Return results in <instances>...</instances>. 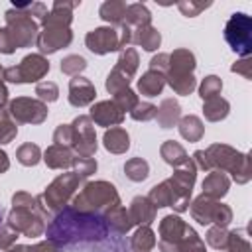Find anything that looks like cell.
<instances>
[{
  "label": "cell",
  "mask_w": 252,
  "mask_h": 252,
  "mask_svg": "<svg viewBox=\"0 0 252 252\" xmlns=\"http://www.w3.org/2000/svg\"><path fill=\"white\" fill-rule=\"evenodd\" d=\"M81 185H83V179H81L75 171L59 173V175L43 189V193L35 197L43 219H45V220H51L53 215H57L59 211H63V209L71 203V199L75 197V193L79 191Z\"/></svg>",
  "instance_id": "obj_4"
},
{
  "label": "cell",
  "mask_w": 252,
  "mask_h": 252,
  "mask_svg": "<svg viewBox=\"0 0 252 252\" xmlns=\"http://www.w3.org/2000/svg\"><path fill=\"white\" fill-rule=\"evenodd\" d=\"M197 67L195 53L187 47H177L169 53V65L165 73V85L171 87L175 94L189 96L197 89V79L193 75Z\"/></svg>",
  "instance_id": "obj_5"
},
{
  "label": "cell",
  "mask_w": 252,
  "mask_h": 252,
  "mask_svg": "<svg viewBox=\"0 0 252 252\" xmlns=\"http://www.w3.org/2000/svg\"><path fill=\"white\" fill-rule=\"evenodd\" d=\"M67 98H69V104H71V106L83 108V106H89V104L94 102V98H96V89H94V85L91 83V79L77 75V77H73V79L69 81V94H67Z\"/></svg>",
  "instance_id": "obj_17"
},
{
  "label": "cell",
  "mask_w": 252,
  "mask_h": 252,
  "mask_svg": "<svg viewBox=\"0 0 252 252\" xmlns=\"http://www.w3.org/2000/svg\"><path fill=\"white\" fill-rule=\"evenodd\" d=\"M146 197L154 203V207H156V209L171 207V205H173V201H175V197H173V189H171V185H169V181H167V179H163L161 183L154 185Z\"/></svg>",
  "instance_id": "obj_34"
},
{
  "label": "cell",
  "mask_w": 252,
  "mask_h": 252,
  "mask_svg": "<svg viewBox=\"0 0 252 252\" xmlns=\"http://www.w3.org/2000/svg\"><path fill=\"white\" fill-rule=\"evenodd\" d=\"M191 159L195 161L197 169H203V171L219 169V171L230 173L232 181H236L238 185L248 183L252 177L248 154L238 152L228 144H211L205 150H197Z\"/></svg>",
  "instance_id": "obj_2"
},
{
  "label": "cell",
  "mask_w": 252,
  "mask_h": 252,
  "mask_svg": "<svg viewBox=\"0 0 252 252\" xmlns=\"http://www.w3.org/2000/svg\"><path fill=\"white\" fill-rule=\"evenodd\" d=\"M124 173L130 181L134 183H140V181H146L148 175H150V163L144 159V158H130L126 163H124Z\"/></svg>",
  "instance_id": "obj_35"
},
{
  "label": "cell",
  "mask_w": 252,
  "mask_h": 252,
  "mask_svg": "<svg viewBox=\"0 0 252 252\" xmlns=\"http://www.w3.org/2000/svg\"><path fill=\"white\" fill-rule=\"evenodd\" d=\"M177 130L181 134V138H185L187 142H199L203 136H205V126H203V120L195 114H187V116H181L179 122H177Z\"/></svg>",
  "instance_id": "obj_28"
},
{
  "label": "cell",
  "mask_w": 252,
  "mask_h": 252,
  "mask_svg": "<svg viewBox=\"0 0 252 252\" xmlns=\"http://www.w3.org/2000/svg\"><path fill=\"white\" fill-rule=\"evenodd\" d=\"M47 240L59 250L79 248L85 244H98L108 238V226L102 215L79 213L71 205L53 215L51 222L45 226Z\"/></svg>",
  "instance_id": "obj_1"
},
{
  "label": "cell",
  "mask_w": 252,
  "mask_h": 252,
  "mask_svg": "<svg viewBox=\"0 0 252 252\" xmlns=\"http://www.w3.org/2000/svg\"><path fill=\"white\" fill-rule=\"evenodd\" d=\"M53 144H59V146L73 150V126L71 124H59L53 132Z\"/></svg>",
  "instance_id": "obj_48"
},
{
  "label": "cell",
  "mask_w": 252,
  "mask_h": 252,
  "mask_svg": "<svg viewBox=\"0 0 252 252\" xmlns=\"http://www.w3.org/2000/svg\"><path fill=\"white\" fill-rule=\"evenodd\" d=\"M73 41V32L69 26H61V24H43L35 41V47L39 49V53L51 55L67 45H71Z\"/></svg>",
  "instance_id": "obj_14"
},
{
  "label": "cell",
  "mask_w": 252,
  "mask_h": 252,
  "mask_svg": "<svg viewBox=\"0 0 252 252\" xmlns=\"http://www.w3.org/2000/svg\"><path fill=\"white\" fill-rule=\"evenodd\" d=\"M73 152L79 158H93L98 150L94 124L89 114H79L73 122Z\"/></svg>",
  "instance_id": "obj_12"
},
{
  "label": "cell",
  "mask_w": 252,
  "mask_h": 252,
  "mask_svg": "<svg viewBox=\"0 0 252 252\" xmlns=\"http://www.w3.org/2000/svg\"><path fill=\"white\" fill-rule=\"evenodd\" d=\"M0 224H2V209H0Z\"/></svg>",
  "instance_id": "obj_58"
},
{
  "label": "cell",
  "mask_w": 252,
  "mask_h": 252,
  "mask_svg": "<svg viewBox=\"0 0 252 252\" xmlns=\"http://www.w3.org/2000/svg\"><path fill=\"white\" fill-rule=\"evenodd\" d=\"M96 167H98V163H96L94 158H79V156H75V159H73V171L81 179L91 177L96 171Z\"/></svg>",
  "instance_id": "obj_46"
},
{
  "label": "cell",
  "mask_w": 252,
  "mask_h": 252,
  "mask_svg": "<svg viewBox=\"0 0 252 252\" xmlns=\"http://www.w3.org/2000/svg\"><path fill=\"white\" fill-rule=\"evenodd\" d=\"M230 71L242 75L244 79H252V59L250 57H240L236 63H232Z\"/></svg>",
  "instance_id": "obj_51"
},
{
  "label": "cell",
  "mask_w": 252,
  "mask_h": 252,
  "mask_svg": "<svg viewBox=\"0 0 252 252\" xmlns=\"http://www.w3.org/2000/svg\"><path fill=\"white\" fill-rule=\"evenodd\" d=\"M193 217V220H197L199 224L207 226V224H215V226H222L226 228L232 222V209L217 199H211L207 195H199L189 203L187 209Z\"/></svg>",
  "instance_id": "obj_6"
},
{
  "label": "cell",
  "mask_w": 252,
  "mask_h": 252,
  "mask_svg": "<svg viewBox=\"0 0 252 252\" xmlns=\"http://www.w3.org/2000/svg\"><path fill=\"white\" fill-rule=\"evenodd\" d=\"M16 159L26 165V167H33L41 161V150L37 144H32V142H26L22 144L18 150H16Z\"/></svg>",
  "instance_id": "obj_36"
},
{
  "label": "cell",
  "mask_w": 252,
  "mask_h": 252,
  "mask_svg": "<svg viewBox=\"0 0 252 252\" xmlns=\"http://www.w3.org/2000/svg\"><path fill=\"white\" fill-rule=\"evenodd\" d=\"M126 2L122 0H106L100 4L98 8V16L100 20H104L106 24H110L112 28H120L124 24V16H126Z\"/></svg>",
  "instance_id": "obj_26"
},
{
  "label": "cell",
  "mask_w": 252,
  "mask_h": 252,
  "mask_svg": "<svg viewBox=\"0 0 252 252\" xmlns=\"http://www.w3.org/2000/svg\"><path fill=\"white\" fill-rule=\"evenodd\" d=\"M222 91V79L217 75H207L199 85V96L203 100H209L213 96H219Z\"/></svg>",
  "instance_id": "obj_40"
},
{
  "label": "cell",
  "mask_w": 252,
  "mask_h": 252,
  "mask_svg": "<svg viewBox=\"0 0 252 252\" xmlns=\"http://www.w3.org/2000/svg\"><path fill=\"white\" fill-rule=\"evenodd\" d=\"M159 156H161V159H163L167 165H171L173 169L179 167V165H183V163L189 159L185 148H183L179 142H175V140H165V142L159 146Z\"/></svg>",
  "instance_id": "obj_29"
},
{
  "label": "cell",
  "mask_w": 252,
  "mask_h": 252,
  "mask_svg": "<svg viewBox=\"0 0 252 252\" xmlns=\"http://www.w3.org/2000/svg\"><path fill=\"white\" fill-rule=\"evenodd\" d=\"M156 112H158V106L148 102V100H138V104L130 110V116L136 120V122H148V120H154L156 118Z\"/></svg>",
  "instance_id": "obj_44"
},
{
  "label": "cell",
  "mask_w": 252,
  "mask_h": 252,
  "mask_svg": "<svg viewBox=\"0 0 252 252\" xmlns=\"http://www.w3.org/2000/svg\"><path fill=\"white\" fill-rule=\"evenodd\" d=\"M18 230H14L8 222H4V224H0V250L4 252V250H8V248H12L14 244H16V240H18Z\"/></svg>",
  "instance_id": "obj_50"
},
{
  "label": "cell",
  "mask_w": 252,
  "mask_h": 252,
  "mask_svg": "<svg viewBox=\"0 0 252 252\" xmlns=\"http://www.w3.org/2000/svg\"><path fill=\"white\" fill-rule=\"evenodd\" d=\"M181 118V106L175 98H163L158 106V112H156V120H158V126L167 130V128H173L177 126Z\"/></svg>",
  "instance_id": "obj_24"
},
{
  "label": "cell",
  "mask_w": 252,
  "mask_h": 252,
  "mask_svg": "<svg viewBox=\"0 0 252 252\" xmlns=\"http://www.w3.org/2000/svg\"><path fill=\"white\" fill-rule=\"evenodd\" d=\"M156 213H158V209L154 207V203H152L148 197L138 195V197H134V199L130 201L128 215H130L132 222L138 224V226H142V224L150 226V224L156 220Z\"/></svg>",
  "instance_id": "obj_20"
},
{
  "label": "cell",
  "mask_w": 252,
  "mask_h": 252,
  "mask_svg": "<svg viewBox=\"0 0 252 252\" xmlns=\"http://www.w3.org/2000/svg\"><path fill=\"white\" fill-rule=\"evenodd\" d=\"M224 41L228 47L240 55L250 57L252 53V18L244 12H234L224 24Z\"/></svg>",
  "instance_id": "obj_8"
},
{
  "label": "cell",
  "mask_w": 252,
  "mask_h": 252,
  "mask_svg": "<svg viewBox=\"0 0 252 252\" xmlns=\"http://www.w3.org/2000/svg\"><path fill=\"white\" fill-rule=\"evenodd\" d=\"M4 20H6V30L16 45V49H24V47H32L37 41L39 35V24L24 10H16L10 8L4 12Z\"/></svg>",
  "instance_id": "obj_7"
},
{
  "label": "cell",
  "mask_w": 252,
  "mask_h": 252,
  "mask_svg": "<svg viewBox=\"0 0 252 252\" xmlns=\"http://www.w3.org/2000/svg\"><path fill=\"white\" fill-rule=\"evenodd\" d=\"M230 112V102L222 96H213L209 100H203V114L205 120L209 122H220L228 116Z\"/></svg>",
  "instance_id": "obj_32"
},
{
  "label": "cell",
  "mask_w": 252,
  "mask_h": 252,
  "mask_svg": "<svg viewBox=\"0 0 252 252\" xmlns=\"http://www.w3.org/2000/svg\"><path fill=\"white\" fill-rule=\"evenodd\" d=\"M138 67H140L138 51H136L134 47H124V49L118 53V59H116L114 69H118L120 73H124L128 79H134V75H136Z\"/></svg>",
  "instance_id": "obj_33"
},
{
  "label": "cell",
  "mask_w": 252,
  "mask_h": 252,
  "mask_svg": "<svg viewBox=\"0 0 252 252\" xmlns=\"http://www.w3.org/2000/svg\"><path fill=\"white\" fill-rule=\"evenodd\" d=\"M41 159L45 161V165L49 169H69V167H73L75 152L71 148L59 146V144H51L41 154Z\"/></svg>",
  "instance_id": "obj_19"
},
{
  "label": "cell",
  "mask_w": 252,
  "mask_h": 252,
  "mask_svg": "<svg viewBox=\"0 0 252 252\" xmlns=\"http://www.w3.org/2000/svg\"><path fill=\"white\" fill-rule=\"evenodd\" d=\"M163 87H165V75H161V73H158V71H150V69H148V71L142 73V77L138 79V93H140L142 96H148V98L161 94Z\"/></svg>",
  "instance_id": "obj_25"
},
{
  "label": "cell",
  "mask_w": 252,
  "mask_h": 252,
  "mask_svg": "<svg viewBox=\"0 0 252 252\" xmlns=\"http://www.w3.org/2000/svg\"><path fill=\"white\" fill-rule=\"evenodd\" d=\"M124 24L132 30L136 28H144V26H150L152 24V12L148 10L146 4L142 2H134V4H128L126 6V16H124Z\"/></svg>",
  "instance_id": "obj_30"
},
{
  "label": "cell",
  "mask_w": 252,
  "mask_h": 252,
  "mask_svg": "<svg viewBox=\"0 0 252 252\" xmlns=\"http://www.w3.org/2000/svg\"><path fill=\"white\" fill-rule=\"evenodd\" d=\"M85 45L89 51H93L94 55H106L112 51H120V35H118V28L112 26H100L91 30L85 35Z\"/></svg>",
  "instance_id": "obj_16"
},
{
  "label": "cell",
  "mask_w": 252,
  "mask_h": 252,
  "mask_svg": "<svg viewBox=\"0 0 252 252\" xmlns=\"http://www.w3.org/2000/svg\"><path fill=\"white\" fill-rule=\"evenodd\" d=\"M8 112L14 122L20 124H41L47 120V104L32 96H16L8 102Z\"/></svg>",
  "instance_id": "obj_11"
},
{
  "label": "cell",
  "mask_w": 252,
  "mask_h": 252,
  "mask_svg": "<svg viewBox=\"0 0 252 252\" xmlns=\"http://www.w3.org/2000/svg\"><path fill=\"white\" fill-rule=\"evenodd\" d=\"M59 69L61 73L65 75H71V77H77L79 73H83L87 69V59L83 55H77V53H71V55H65L59 63Z\"/></svg>",
  "instance_id": "obj_39"
},
{
  "label": "cell",
  "mask_w": 252,
  "mask_h": 252,
  "mask_svg": "<svg viewBox=\"0 0 252 252\" xmlns=\"http://www.w3.org/2000/svg\"><path fill=\"white\" fill-rule=\"evenodd\" d=\"M26 250H28L26 244H14L12 248H8V250H4V252H26Z\"/></svg>",
  "instance_id": "obj_57"
},
{
  "label": "cell",
  "mask_w": 252,
  "mask_h": 252,
  "mask_svg": "<svg viewBox=\"0 0 252 252\" xmlns=\"http://www.w3.org/2000/svg\"><path fill=\"white\" fill-rule=\"evenodd\" d=\"M128 246H130V252H150L154 250L156 246V234L150 226L142 224L134 230V234L130 236L128 240Z\"/></svg>",
  "instance_id": "obj_31"
},
{
  "label": "cell",
  "mask_w": 252,
  "mask_h": 252,
  "mask_svg": "<svg viewBox=\"0 0 252 252\" xmlns=\"http://www.w3.org/2000/svg\"><path fill=\"white\" fill-rule=\"evenodd\" d=\"M201 187H203V195L220 201L228 193V189H230V179H228V175L224 171L211 169L209 175L203 179V185Z\"/></svg>",
  "instance_id": "obj_21"
},
{
  "label": "cell",
  "mask_w": 252,
  "mask_h": 252,
  "mask_svg": "<svg viewBox=\"0 0 252 252\" xmlns=\"http://www.w3.org/2000/svg\"><path fill=\"white\" fill-rule=\"evenodd\" d=\"M10 169V158H8V154L0 148V173H6Z\"/></svg>",
  "instance_id": "obj_56"
},
{
  "label": "cell",
  "mask_w": 252,
  "mask_h": 252,
  "mask_svg": "<svg viewBox=\"0 0 252 252\" xmlns=\"http://www.w3.org/2000/svg\"><path fill=\"white\" fill-rule=\"evenodd\" d=\"M12 207L14 209H37V199L30 195L28 191H16L12 195Z\"/></svg>",
  "instance_id": "obj_49"
},
{
  "label": "cell",
  "mask_w": 252,
  "mask_h": 252,
  "mask_svg": "<svg viewBox=\"0 0 252 252\" xmlns=\"http://www.w3.org/2000/svg\"><path fill=\"white\" fill-rule=\"evenodd\" d=\"M18 136V126L10 116L8 108H0V146L14 142Z\"/></svg>",
  "instance_id": "obj_37"
},
{
  "label": "cell",
  "mask_w": 252,
  "mask_h": 252,
  "mask_svg": "<svg viewBox=\"0 0 252 252\" xmlns=\"http://www.w3.org/2000/svg\"><path fill=\"white\" fill-rule=\"evenodd\" d=\"M26 252H61V250H59L53 242L41 240V242H35V244H32V246H28Z\"/></svg>",
  "instance_id": "obj_54"
},
{
  "label": "cell",
  "mask_w": 252,
  "mask_h": 252,
  "mask_svg": "<svg viewBox=\"0 0 252 252\" xmlns=\"http://www.w3.org/2000/svg\"><path fill=\"white\" fill-rule=\"evenodd\" d=\"M222 252H250V240L244 228L228 230V244Z\"/></svg>",
  "instance_id": "obj_38"
},
{
  "label": "cell",
  "mask_w": 252,
  "mask_h": 252,
  "mask_svg": "<svg viewBox=\"0 0 252 252\" xmlns=\"http://www.w3.org/2000/svg\"><path fill=\"white\" fill-rule=\"evenodd\" d=\"M130 81L132 79H128L124 73H120L118 69H110V73L106 75V81H104V89L110 93V94H116V93H120V91H124V89H128L130 87Z\"/></svg>",
  "instance_id": "obj_41"
},
{
  "label": "cell",
  "mask_w": 252,
  "mask_h": 252,
  "mask_svg": "<svg viewBox=\"0 0 252 252\" xmlns=\"http://www.w3.org/2000/svg\"><path fill=\"white\" fill-rule=\"evenodd\" d=\"M8 87L4 83V67L0 65V108H6V104L10 102V96H8Z\"/></svg>",
  "instance_id": "obj_55"
},
{
  "label": "cell",
  "mask_w": 252,
  "mask_h": 252,
  "mask_svg": "<svg viewBox=\"0 0 252 252\" xmlns=\"http://www.w3.org/2000/svg\"><path fill=\"white\" fill-rule=\"evenodd\" d=\"M102 217H104V220H106L108 232H114V234H118V236L130 232L132 226H134V222H132V219H130V215H128V209L122 207V205L112 207V209L106 211Z\"/></svg>",
  "instance_id": "obj_22"
},
{
  "label": "cell",
  "mask_w": 252,
  "mask_h": 252,
  "mask_svg": "<svg viewBox=\"0 0 252 252\" xmlns=\"http://www.w3.org/2000/svg\"><path fill=\"white\" fill-rule=\"evenodd\" d=\"M35 94L41 102L49 104V102H55L59 98V87L53 81H39L35 85Z\"/></svg>",
  "instance_id": "obj_43"
},
{
  "label": "cell",
  "mask_w": 252,
  "mask_h": 252,
  "mask_svg": "<svg viewBox=\"0 0 252 252\" xmlns=\"http://www.w3.org/2000/svg\"><path fill=\"white\" fill-rule=\"evenodd\" d=\"M132 43L140 45L144 51H156L161 43V33L152 24L144 26V28H136V30H132Z\"/></svg>",
  "instance_id": "obj_27"
},
{
  "label": "cell",
  "mask_w": 252,
  "mask_h": 252,
  "mask_svg": "<svg viewBox=\"0 0 252 252\" xmlns=\"http://www.w3.org/2000/svg\"><path fill=\"white\" fill-rule=\"evenodd\" d=\"M91 120L96 126H104V128H114L120 126L124 122V112L114 104V100H98L91 106Z\"/></svg>",
  "instance_id": "obj_18"
},
{
  "label": "cell",
  "mask_w": 252,
  "mask_h": 252,
  "mask_svg": "<svg viewBox=\"0 0 252 252\" xmlns=\"http://www.w3.org/2000/svg\"><path fill=\"white\" fill-rule=\"evenodd\" d=\"M102 146L110 154H116V156L118 154H126L130 150V134L120 126L106 128L104 136H102Z\"/></svg>",
  "instance_id": "obj_23"
},
{
  "label": "cell",
  "mask_w": 252,
  "mask_h": 252,
  "mask_svg": "<svg viewBox=\"0 0 252 252\" xmlns=\"http://www.w3.org/2000/svg\"><path fill=\"white\" fill-rule=\"evenodd\" d=\"M167 65H169V53H158L150 59V71H158V73L165 75Z\"/></svg>",
  "instance_id": "obj_52"
},
{
  "label": "cell",
  "mask_w": 252,
  "mask_h": 252,
  "mask_svg": "<svg viewBox=\"0 0 252 252\" xmlns=\"http://www.w3.org/2000/svg\"><path fill=\"white\" fill-rule=\"evenodd\" d=\"M51 65L47 57L41 53H28L18 65L6 67L4 69V81L14 83V85H28V83H39L49 73Z\"/></svg>",
  "instance_id": "obj_9"
},
{
  "label": "cell",
  "mask_w": 252,
  "mask_h": 252,
  "mask_svg": "<svg viewBox=\"0 0 252 252\" xmlns=\"http://www.w3.org/2000/svg\"><path fill=\"white\" fill-rule=\"evenodd\" d=\"M205 240H207V244L211 246V248H215V250H224L226 248V244H228V230L226 228H222V226H209V230H207V234H205Z\"/></svg>",
  "instance_id": "obj_42"
},
{
  "label": "cell",
  "mask_w": 252,
  "mask_h": 252,
  "mask_svg": "<svg viewBox=\"0 0 252 252\" xmlns=\"http://www.w3.org/2000/svg\"><path fill=\"white\" fill-rule=\"evenodd\" d=\"M211 6H213V2H197V0H179L177 2V8L185 18H197L203 10H207Z\"/></svg>",
  "instance_id": "obj_47"
},
{
  "label": "cell",
  "mask_w": 252,
  "mask_h": 252,
  "mask_svg": "<svg viewBox=\"0 0 252 252\" xmlns=\"http://www.w3.org/2000/svg\"><path fill=\"white\" fill-rule=\"evenodd\" d=\"M14 230H18L24 236L35 238L41 236L45 232V219L37 209H14L8 213V220H6Z\"/></svg>",
  "instance_id": "obj_13"
},
{
  "label": "cell",
  "mask_w": 252,
  "mask_h": 252,
  "mask_svg": "<svg viewBox=\"0 0 252 252\" xmlns=\"http://www.w3.org/2000/svg\"><path fill=\"white\" fill-rule=\"evenodd\" d=\"M191 230V226L177 215H165L159 220V240L158 248L159 252H173L175 246L185 238V234Z\"/></svg>",
  "instance_id": "obj_15"
},
{
  "label": "cell",
  "mask_w": 252,
  "mask_h": 252,
  "mask_svg": "<svg viewBox=\"0 0 252 252\" xmlns=\"http://www.w3.org/2000/svg\"><path fill=\"white\" fill-rule=\"evenodd\" d=\"M14 51H16V45H14V41H12L10 33H8V30H6V28H0V53L12 55Z\"/></svg>",
  "instance_id": "obj_53"
},
{
  "label": "cell",
  "mask_w": 252,
  "mask_h": 252,
  "mask_svg": "<svg viewBox=\"0 0 252 252\" xmlns=\"http://www.w3.org/2000/svg\"><path fill=\"white\" fill-rule=\"evenodd\" d=\"M167 181L171 183L173 197H175L171 209L175 213H185L189 209L191 193H193V187H195V181H197V165H195V161L189 158L183 165L173 169V173H171V177H167Z\"/></svg>",
  "instance_id": "obj_10"
},
{
  "label": "cell",
  "mask_w": 252,
  "mask_h": 252,
  "mask_svg": "<svg viewBox=\"0 0 252 252\" xmlns=\"http://www.w3.org/2000/svg\"><path fill=\"white\" fill-rule=\"evenodd\" d=\"M79 213H91V215H104L120 203V195L116 187L110 181L98 179V181H87L81 185V189L75 193V197L69 203Z\"/></svg>",
  "instance_id": "obj_3"
},
{
  "label": "cell",
  "mask_w": 252,
  "mask_h": 252,
  "mask_svg": "<svg viewBox=\"0 0 252 252\" xmlns=\"http://www.w3.org/2000/svg\"><path fill=\"white\" fill-rule=\"evenodd\" d=\"M112 100H114V104H116L122 112H126V110L130 112V110L138 104V94H136V91H132V89L128 87V89H124V91L112 94Z\"/></svg>",
  "instance_id": "obj_45"
}]
</instances>
